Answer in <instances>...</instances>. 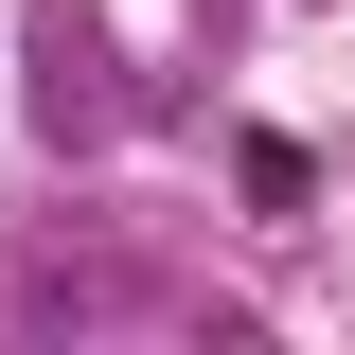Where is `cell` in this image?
<instances>
[{
    "label": "cell",
    "mask_w": 355,
    "mask_h": 355,
    "mask_svg": "<svg viewBox=\"0 0 355 355\" xmlns=\"http://www.w3.org/2000/svg\"><path fill=\"white\" fill-rule=\"evenodd\" d=\"M0 320H18V338H107V320H160V284H142V266H18V284H0Z\"/></svg>",
    "instance_id": "1"
},
{
    "label": "cell",
    "mask_w": 355,
    "mask_h": 355,
    "mask_svg": "<svg viewBox=\"0 0 355 355\" xmlns=\"http://www.w3.org/2000/svg\"><path fill=\"white\" fill-rule=\"evenodd\" d=\"M231 178H249V214H320V160H302L284 125H249V142H231Z\"/></svg>",
    "instance_id": "2"
},
{
    "label": "cell",
    "mask_w": 355,
    "mask_h": 355,
    "mask_svg": "<svg viewBox=\"0 0 355 355\" xmlns=\"http://www.w3.org/2000/svg\"><path fill=\"white\" fill-rule=\"evenodd\" d=\"M36 125H53V142H89V125H107V89H89V53H53V71H36Z\"/></svg>",
    "instance_id": "3"
}]
</instances>
